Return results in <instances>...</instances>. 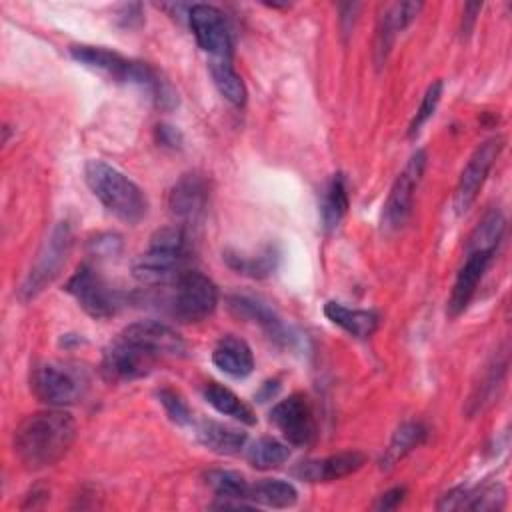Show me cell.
Returning a JSON list of instances; mask_svg holds the SVG:
<instances>
[{"instance_id": "1", "label": "cell", "mask_w": 512, "mask_h": 512, "mask_svg": "<svg viewBox=\"0 0 512 512\" xmlns=\"http://www.w3.org/2000/svg\"><path fill=\"white\" fill-rule=\"evenodd\" d=\"M76 438V420L70 412L50 408L26 416L14 430V454L26 470L56 464Z\"/></svg>"}, {"instance_id": "2", "label": "cell", "mask_w": 512, "mask_h": 512, "mask_svg": "<svg viewBox=\"0 0 512 512\" xmlns=\"http://www.w3.org/2000/svg\"><path fill=\"white\" fill-rule=\"evenodd\" d=\"M84 180L98 202L118 220L136 224L146 216L148 198L144 190L108 162L88 160L84 166Z\"/></svg>"}, {"instance_id": "3", "label": "cell", "mask_w": 512, "mask_h": 512, "mask_svg": "<svg viewBox=\"0 0 512 512\" xmlns=\"http://www.w3.org/2000/svg\"><path fill=\"white\" fill-rule=\"evenodd\" d=\"M188 254V234L184 224H172L156 230L150 236L148 250L132 264V276L146 284L156 286L174 280L182 270Z\"/></svg>"}, {"instance_id": "4", "label": "cell", "mask_w": 512, "mask_h": 512, "mask_svg": "<svg viewBox=\"0 0 512 512\" xmlns=\"http://www.w3.org/2000/svg\"><path fill=\"white\" fill-rule=\"evenodd\" d=\"M70 56L92 72H98L114 82L136 84L146 92H150L160 78V72L148 62L130 60L106 46L74 44L70 46Z\"/></svg>"}, {"instance_id": "5", "label": "cell", "mask_w": 512, "mask_h": 512, "mask_svg": "<svg viewBox=\"0 0 512 512\" xmlns=\"http://www.w3.org/2000/svg\"><path fill=\"white\" fill-rule=\"evenodd\" d=\"M72 242H74V234H72L70 222L60 220L58 224H54V228L50 230L48 238L44 240L30 272L26 274V278L20 286V298L24 302L36 298L60 274V270L66 264V258L72 250Z\"/></svg>"}, {"instance_id": "6", "label": "cell", "mask_w": 512, "mask_h": 512, "mask_svg": "<svg viewBox=\"0 0 512 512\" xmlns=\"http://www.w3.org/2000/svg\"><path fill=\"white\" fill-rule=\"evenodd\" d=\"M170 314L180 322H200L218 306L216 284L198 270H184L174 278L168 298Z\"/></svg>"}, {"instance_id": "7", "label": "cell", "mask_w": 512, "mask_h": 512, "mask_svg": "<svg viewBox=\"0 0 512 512\" xmlns=\"http://www.w3.org/2000/svg\"><path fill=\"white\" fill-rule=\"evenodd\" d=\"M86 384L88 380L82 370L60 362H44L30 374L34 396L52 408L76 404L84 396Z\"/></svg>"}, {"instance_id": "8", "label": "cell", "mask_w": 512, "mask_h": 512, "mask_svg": "<svg viewBox=\"0 0 512 512\" xmlns=\"http://www.w3.org/2000/svg\"><path fill=\"white\" fill-rule=\"evenodd\" d=\"M426 162H428L426 150L420 148L408 158L402 172L396 176L382 210V228L386 232H396L408 222L412 214L414 192L422 180Z\"/></svg>"}, {"instance_id": "9", "label": "cell", "mask_w": 512, "mask_h": 512, "mask_svg": "<svg viewBox=\"0 0 512 512\" xmlns=\"http://www.w3.org/2000/svg\"><path fill=\"white\" fill-rule=\"evenodd\" d=\"M160 360L162 358L154 352L118 334V338L104 348L100 368L108 382H132L148 376Z\"/></svg>"}, {"instance_id": "10", "label": "cell", "mask_w": 512, "mask_h": 512, "mask_svg": "<svg viewBox=\"0 0 512 512\" xmlns=\"http://www.w3.org/2000/svg\"><path fill=\"white\" fill-rule=\"evenodd\" d=\"M188 26L198 46L212 58L232 60V28L224 12L212 4H192L186 12Z\"/></svg>"}, {"instance_id": "11", "label": "cell", "mask_w": 512, "mask_h": 512, "mask_svg": "<svg viewBox=\"0 0 512 512\" xmlns=\"http://www.w3.org/2000/svg\"><path fill=\"white\" fill-rule=\"evenodd\" d=\"M66 292L72 294L80 308L92 318H110L122 306L120 294L112 290L90 264L76 268L66 282Z\"/></svg>"}, {"instance_id": "12", "label": "cell", "mask_w": 512, "mask_h": 512, "mask_svg": "<svg viewBox=\"0 0 512 512\" xmlns=\"http://www.w3.org/2000/svg\"><path fill=\"white\" fill-rule=\"evenodd\" d=\"M504 148V138L502 136H494L484 140L468 158L456 190H454V210L456 214H464L476 200L482 184L486 182V176L490 172V168L494 166L496 158L500 156Z\"/></svg>"}, {"instance_id": "13", "label": "cell", "mask_w": 512, "mask_h": 512, "mask_svg": "<svg viewBox=\"0 0 512 512\" xmlns=\"http://www.w3.org/2000/svg\"><path fill=\"white\" fill-rule=\"evenodd\" d=\"M270 422L294 446H308L316 440L318 426L314 410L304 394H290L270 410Z\"/></svg>"}, {"instance_id": "14", "label": "cell", "mask_w": 512, "mask_h": 512, "mask_svg": "<svg viewBox=\"0 0 512 512\" xmlns=\"http://www.w3.org/2000/svg\"><path fill=\"white\" fill-rule=\"evenodd\" d=\"M120 334L154 352L158 358L182 356L186 352V342L182 336L160 320H140L128 324Z\"/></svg>"}, {"instance_id": "15", "label": "cell", "mask_w": 512, "mask_h": 512, "mask_svg": "<svg viewBox=\"0 0 512 512\" xmlns=\"http://www.w3.org/2000/svg\"><path fill=\"white\" fill-rule=\"evenodd\" d=\"M208 206V182L204 176L190 172L176 180L168 194L170 212L182 222H196Z\"/></svg>"}, {"instance_id": "16", "label": "cell", "mask_w": 512, "mask_h": 512, "mask_svg": "<svg viewBox=\"0 0 512 512\" xmlns=\"http://www.w3.org/2000/svg\"><path fill=\"white\" fill-rule=\"evenodd\" d=\"M366 462V456L358 450L338 452L318 460L300 462L294 468V476L304 482H332L358 472Z\"/></svg>"}, {"instance_id": "17", "label": "cell", "mask_w": 512, "mask_h": 512, "mask_svg": "<svg viewBox=\"0 0 512 512\" xmlns=\"http://www.w3.org/2000/svg\"><path fill=\"white\" fill-rule=\"evenodd\" d=\"M494 254L492 252H468L464 264L460 266L450 298H448V314L454 318L458 314H462L466 310V306L470 304L472 296L476 294V288L488 268V264L492 262Z\"/></svg>"}, {"instance_id": "18", "label": "cell", "mask_w": 512, "mask_h": 512, "mask_svg": "<svg viewBox=\"0 0 512 512\" xmlns=\"http://www.w3.org/2000/svg\"><path fill=\"white\" fill-rule=\"evenodd\" d=\"M228 308L240 316V318H248L252 322H256L270 340L282 344V346H290L294 336L290 334L288 326L282 322V318L262 300L252 298V296H230L228 298Z\"/></svg>"}, {"instance_id": "19", "label": "cell", "mask_w": 512, "mask_h": 512, "mask_svg": "<svg viewBox=\"0 0 512 512\" xmlns=\"http://www.w3.org/2000/svg\"><path fill=\"white\" fill-rule=\"evenodd\" d=\"M212 362L216 368L232 378H246L254 370V356L250 346L246 344V340L234 334H226L218 340L212 350Z\"/></svg>"}, {"instance_id": "20", "label": "cell", "mask_w": 512, "mask_h": 512, "mask_svg": "<svg viewBox=\"0 0 512 512\" xmlns=\"http://www.w3.org/2000/svg\"><path fill=\"white\" fill-rule=\"evenodd\" d=\"M420 10H422V2H394L384 10L380 18L378 34H376L378 62H384L396 32H402L406 26H410Z\"/></svg>"}, {"instance_id": "21", "label": "cell", "mask_w": 512, "mask_h": 512, "mask_svg": "<svg viewBox=\"0 0 512 512\" xmlns=\"http://www.w3.org/2000/svg\"><path fill=\"white\" fill-rule=\"evenodd\" d=\"M324 314L330 322H334L354 338H370L378 328V314L374 310L348 308L340 302L330 300L324 304Z\"/></svg>"}, {"instance_id": "22", "label": "cell", "mask_w": 512, "mask_h": 512, "mask_svg": "<svg viewBox=\"0 0 512 512\" xmlns=\"http://www.w3.org/2000/svg\"><path fill=\"white\" fill-rule=\"evenodd\" d=\"M196 436L202 446L224 456L238 454L246 444V432L214 420H202L196 428Z\"/></svg>"}, {"instance_id": "23", "label": "cell", "mask_w": 512, "mask_h": 512, "mask_svg": "<svg viewBox=\"0 0 512 512\" xmlns=\"http://www.w3.org/2000/svg\"><path fill=\"white\" fill-rule=\"evenodd\" d=\"M224 262L228 264V268H232L234 272H238L242 276L266 278V276L274 274V270L278 268L280 250L274 244H268L260 252L250 254V256L242 254V252L226 250L224 252Z\"/></svg>"}, {"instance_id": "24", "label": "cell", "mask_w": 512, "mask_h": 512, "mask_svg": "<svg viewBox=\"0 0 512 512\" xmlns=\"http://www.w3.org/2000/svg\"><path fill=\"white\" fill-rule=\"evenodd\" d=\"M426 436H428V430H426V426L422 422L408 420V422L400 424L394 430V434H392V438H390V442H388V446H386V450H384V454L380 458V468L382 470L392 468L408 452H412L416 446H420L426 440Z\"/></svg>"}, {"instance_id": "25", "label": "cell", "mask_w": 512, "mask_h": 512, "mask_svg": "<svg viewBox=\"0 0 512 512\" xmlns=\"http://www.w3.org/2000/svg\"><path fill=\"white\" fill-rule=\"evenodd\" d=\"M204 394V400L214 408L218 410L220 414L224 416H230L242 424H248V426H254L256 424V414L254 410L242 400L238 398L230 388L218 384V382H208L202 390Z\"/></svg>"}, {"instance_id": "26", "label": "cell", "mask_w": 512, "mask_h": 512, "mask_svg": "<svg viewBox=\"0 0 512 512\" xmlns=\"http://www.w3.org/2000/svg\"><path fill=\"white\" fill-rule=\"evenodd\" d=\"M348 206H350V200H348L346 178H344V174L338 172L330 178V182L326 184L324 194H322L320 212H322V224L328 232L338 228V224L342 222V218L348 212Z\"/></svg>"}, {"instance_id": "27", "label": "cell", "mask_w": 512, "mask_h": 512, "mask_svg": "<svg viewBox=\"0 0 512 512\" xmlns=\"http://www.w3.org/2000/svg\"><path fill=\"white\" fill-rule=\"evenodd\" d=\"M212 82L216 90L232 104V106H244L246 104V86L240 74L234 70L232 60H220L212 58L208 64Z\"/></svg>"}, {"instance_id": "28", "label": "cell", "mask_w": 512, "mask_h": 512, "mask_svg": "<svg viewBox=\"0 0 512 512\" xmlns=\"http://www.w3.org/2000/svg\"><path fill=\"white\" fill-rule=\"evenodd\" d=\"M248 500L270 508H290L296 504L298 492L294 484L280 478H270L252 484L248 490Z\"/></svg>"}, {"instance_id": "29", "label": "cell", "mask_w": 512, "mask_h": 512, "mask_svg": "<svg viewBox=\"0 0 512 512\" xmlns=\"http://www.w3.org/2000/svg\"><path fill=\"white\" fill-rule=\"evenodd\" d=\"M506 230V218L500 210L492 208L488 210L468 240V252L480 250V252H492L496 254V248L504 236Z\"/></svg>"}, {"instance_id": "30", "label": "cell", "mask_w": 512, "mask_h": 512, "mask_svg": "<svg viewBox=\"0 0 512 512\" xmlns=\"http://www.w3.org/2000/svg\"><path fill=\"white\" fill-rule=\"evenodd\" d=\"M290 458V450L284 442L270 438V436H262L256 442L250 444V448L246 450V460L250 466H254L256 470H272L278 468L280 464H284Z\"/></svg>"}, {"instance_id": "31", "label": "cell", "mask_w": 512, "mask_h": 512, "mask_svg": "<svg viewBox=\"0 0 512 512\" xmlns=\"http://www.w3.org/2000/svg\"><path fill=\"white\" fill-rule=\"evenodd\" d=\"M204 480L210 486V490L222 500H248L250 484L236 470L214 468L204 474Z\"/></svg>"}, {"instance_id": "32", "label": "cell", "mask_w": 512, "mask_h": 512, "mask_svg": "<svg viewBox=\"0 0 512 512\" xmlns=\"http://www.w3.org/2000/svg\"><path fill=\"white\" fill-rule=\"evenodd\" d=\"M442 90H444L442 80H434V82L426 88V92H424V96H422V102H420V106H418V110H416V114H414V118H412V122H410V128H408V136H410V138H414V136L420 132V128L432 118V114L436 112L438 102H440V98H442Z\"/></svg>"}, {"instance_id": "33", "label": "cell", "mask_w": 512, "mask_h": 512, "mask_svg": "<svg viewBox=\"0 0 512 512\" xmlns=\"http://www.w3.org/2000/svg\"><path fill=\"white\" fill-rule=\"evenodd\" d=\"M158 402L162 404L166 416L170 418V422H174L176 426H188L192 422V412L186 404V400L172 388H162L156 392Z\"/></svg>"}, {"instance_id": "34", "label": "cell", "mask_w": 512, "mask_h": 512, "mask_svg": "<svg viewBox=\"0 0 512 512\" xmlns=\"http://www.w3.org/2000/svg\"><path fill=\"white\" fill-rule=\"evenodd\" d=\"M154 136H156V142H158L160 146L170 148V150H180L182 144H184L182 132H180L176 126L166 124V122H162V124H158V126L154 128Z\"/></svg>"}, {"instance_id": "35", "label": "cell", "mask_w": 512, "mask_h": 512, "mask_svg": "<svg viewBox=\"0 0 512 512\" xmlns=\"http://www.w3.org/2000/svg\"><path fill=\"white\" fill-rule=\"evenodd\" d=\"M92 254L94 256H114L120 252V236L116 234H102V236H96L92 242Z\"/></svg>"}, {"instance_id": "36", "label": "cell", "mask_w": 512, "mask_h": 512, "mask_svg": "<svg viewBox=\"0 0 512 512\" xmlns=\"http://www.w3.org/2000/svg\"><path fill=\"white\" fill-rule=\"evenodd\" d=\"M406 498V488L404 486H394L390 490H386L384 494L378 496V500L374 502V510H394L402 504V500Z\"/></svg>"}, {"instance_id": "37", "label": "cell", "mask_w": 512, "mask_h": 512, "mask_svg": "<svg viewBox=\"0 0 512 512\" xmlns=\"http://www.w3.org/2000/svg\"><path fill=\"white\" fill-rule=\"evenodd\" d=\"M480 8H482V4H478V2H470V4L464 6V12H462V28H460L462 36H468V34L472 32L474 22H476V14L480 12Z\"/></svg>"}, {"instance_id": "38", "label": "cell", "mask_w": 512, "mask_h": 512, "mask_svg": "<svg viewBox=\"0 0 512 512\" xmlns=\"http://www.w3.org/2000/svg\"><path fill=\"white\" fill-rule=\"evenodd\" d=\"M278 388H280V382H278L276 378H274V380H266V382L260 386L258 394H256L258 402H266V400H270L272 396H276Z\"/></svg>"}]
</instances>
